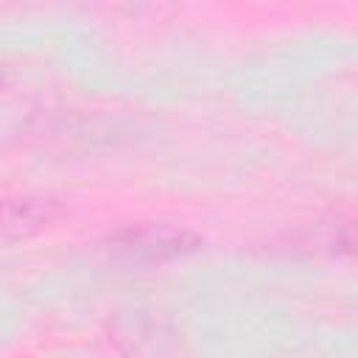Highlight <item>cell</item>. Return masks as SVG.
Segmentation results:
<instances>
[{
    "mask_svg": "<svg viewBox=\"0 0 358 358\" xmlns=\"http://www.w3.org/2000/svg\"><path fill=\"white\" fill-rule=\"evenodd\" d=\"M64 213L53 196H11L0 199V243L28 241L59 221Z\"/></svg>",
    "mask_w": 358,
    "mask_h": 358,
    "instance_id": "obj_2",
    "label": "cell"
},
{
    "mask_svg": "<svg viewBox=\"0 0 358 358\" xmlns=\"http://www.w3.org/2000/svg\"><path fill=\"white\" fill-rule=\"evenodd\" d=\"M201 246V238L185 227L171 224H143V227H126L115 232L106 241V249L120 263H168L176 257H185Z\"/></svg>",
    "mask_w": 358,
    "mask_h": 358,
    "instance_id": "obj_1",
    "label": "cell"
},
{
    "mask_svg": "<svg viewBox=\"0 0 358 358\" xmlns=\"http://www.w3.org/2000/svg\"><path fill=\"white\" fill-rule=\"evenodd\" d=\"M0 81H3V76H0Z\"/></svg>",
    "mask_w": 358,
    "mask_h": 358,
    "instance_id": "obj_3",
    "label": "cell"
}]
</instances>
